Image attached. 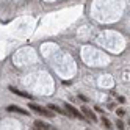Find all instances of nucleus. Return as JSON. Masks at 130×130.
<instances>
[{
    "label": "nucleus",
    "instance_id": "nucleus-1",
    "mask_svg": "<svg viewBox=\"0 0 130 130\" xmlns=\"http://www.w3.org/2000/svg\"><path fill=\"white\" fill-rule=\"evenodd\" d=\"M28 107H30L31 110H35L36 113L42 115V116H47V118H53V113L50 111V108H42L41 105H36V104H33V102H31V104H30Z\"/></svg>",
    "mask_w": 130,
    "mask_h": 130
},
{
    "label": "nucleus",
    "instance_id": "nucleus-2",
    "mask_svg": "<svg viewBox=\"0 0 130 130\" xmlns=\"http://www.w3.org/2000/svg\"><path fill=\"white\" fill-rule=\"evenodd\" d=\"M64 108H66V111L69 113V116H72V118H78V119H83V118H85L77 108H74L71 104H68V102H64Z\"/></svg>",
    "mask_w": 130,
    "mask_h": 130
},
{
    "label": "nucleus",
    "instance_id": "nucleus-3",
    "mask_svg": "<svg viewBox=\"0 0 130 130\" xmlns=\"http://www.w3.org/2000/svg\"><path fill=\"white\" fill-rule=\"evenodd\" d=\"M82 113H85V116H86L89 121H92V122H96V121H97V116L92 113V110H89L88 107H82Z\"/></svg>",
    "mask_w": 130,
    "mask_h": 130
},
{
    "label": "nucleus",
    "instance_id": "nucleus-4",
    "mask_svg": "<svg viewBox=\"0 0 130 130\" xmlns=\"http://www.w3.org/2000/svg\"><path fill=\"white\" fill-rule=\"evenodd\" d=\"M8 89H10L13 94H17V96H21V97H25V99H33V97H31V94H28V92H24V91L17 89V88H14V86H10Z\"/></svg>",
    "mask_w": 130,
    "mask_h": 130
},
{
    "label": "nucleus",
    "instance_id": "nucleus-5",
    "mask_svg": "<svg viewBox=\"0 0 130 130\" xmlns=\"http://www.w3.org/2000/svg\"><path fill=\"white\" fill-rule=\"evenodd\" d=\"M6 110H8V111H13V113H19V115H28V111H27V110L17 107V105H10Z\"/></svg>",
    "mask_w": 130,
    "mask_h": 130
},
{
    "label": "nucleus",
    "instance_id": "nucleus-6",
    "mask_svg": "<svg viewBox=\"0 0 130 130\" xmlns=\"http://www.w3.org/2000/svg\"><path fill=\"white\" fill-rule=\"evenodd\" d=\"M35 127H36V128H41V130H47V128H50L49 124L41 122V121H36V122H35Z\"/></svg>",
    "mask_w": 130,
    "mask_h": 130
},
{
    "label": "nucleus",
    "instance_id": "nucleus-7",
    "mask_svg": "<svg viewBox=\"0 0 130 130\" xmlns=\"http://www.w3.org/2000/svg\"><path fill=\"white\" fill-rule=\"evenodd\" d=\"M49 108H50L52 111H57V113H60V115H66V111H63L61 108H58L57 105H53V104H50V105H49Z\"/></svg>",
    "mask_w": 130,
    "mask_h": 130
},
{
    "label": "nucleus",
    "instance_id": "nucleus-8",
    "mask_svg": "<svg viewBox=\"0 0 130 130\" xmlns=\"http://www.w3.org/2000/svg\"><path fill=\"white\" fill-rule=\"evenodd\" d=\"M102 124H104L107 128H110V127H111V122H110V121H108L107 118H102Z\"/></svg>",
    "mask_w": 130,
    "mask_h": 130
},
{
    "label": "nucleus",
    "instance_id": "nucleus-9",
    "mask_svg": "<svg viewBox=\"0 0 130 130\" xmlns=\"http://www.w3.org/2000/svg\"><path fill=\"white\" fill-rule=\"evenodd\" d=\"M116 115H118V116H121V118H122V116L125 115V111H124L122 108H118V110H116Z\"/></svg>",
    "mask_w": 130,
    "mask_h": 130
},
{
    "label": "nucleus",
    "instance_id": "nucleus-10",
    "mask_svg": "<svg viewBox=\"0 0 130 130\" xmlns=\"http://www.w3.org/2000/svg\"><path fill=\"white\" fill-rule=\"evenodd\" d=\"M116 125H118V128H124V124L121 122V121H118V124H116Z\"/></svg>",
    "mask_w": 130,
    "mask_h": 130
}]
</instances>
